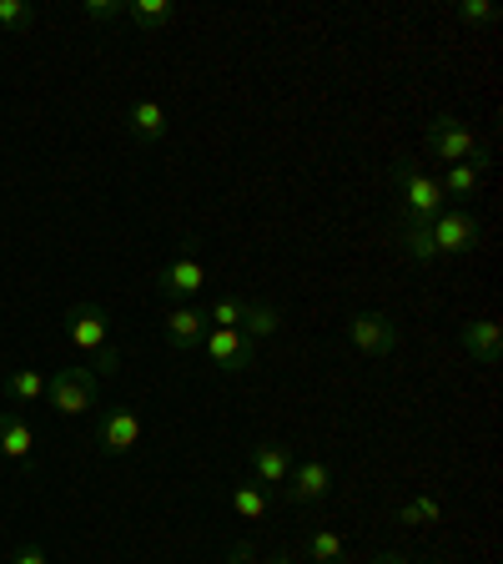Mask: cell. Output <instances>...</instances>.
Instances as JSON below:
<instances>
[{
	"label": "cell",
	"instance_id": "1",
	"mask_svg": "<svg viewBox=\"0 0 503 564\" xmlns=\"http://www.w3.org/2000/svg\"><path fill=\"white\" fill-rule=\"evenodd\" d=\"M423 141H428V152H434V162L444 166H489L493 152H489V141H479V131L469 127V121H458L453 111H438L434 121H428V131H423Z\"/></svg>",
	"mask_w": 503,
	"mask_h": 564
},
{
	"label": "cell",
	"instance_id": "18",
	"mask_svg": "<svg viewBox=\"0 0 503 564\" xmlns=\"http://www.w3.org/2000/svg\"><path fill=\"white\" fill-rule=\"evenodd\" d=\"M303 560L307 564H342L348 560V544H342V534H332V529H313L303 544Z\"/></svg>",
	"mask_w": 503,
	"mask_h": 564
},
{
	"label": "cell",
	"instance_id": "20",
	"mask_svg": "<svg viewBox=\"0 0 503 564\" xmlns=\"http://www.w3.org/2000/svg\"><path fill=\"white\" fill-rule=\"evenodd\" d=\"M237 333H247L252 343H258V338H272V333H282V307H272V303H247L242 328H237Z\"/></svg>",
	"mask_w": 503,
	"mask_h": 564
},
{
	"label": "cell",
	"instance_id": "4",
	"mask_svg": "<svg viewBox=\"0 0 503 564\" xmlns=\"http://www.w3.org/2000/svg\"><path fill=\"white\" fill-rule=\"evenodd\" d=\"M428 237H434V252L438 258H453V252H473L483 237V223L473 217L469 207H444L428 223Z\"/></svg>",
	"mask_w": 503,
	"mask_h": 564
},
{
	"label": "cell",
	"instance_id": "14",
	"mask_svg": "<svg viewBox=\"0 0 503 564\" xmlns=\"http://www.w3.org/2000/svg\"><path fill=\"white\" fill-rule=\"evenodd\" d=\"M0 454L11 464H31L35 454V434H31V419L21 409H0Z\"/></svg>",
	"mask_w": 503,
	"mask_h": 564
},
{
	"label": "cell",
	"instance_id": "26",
	"mask_svg": "<svg viewBox=\"0 0 503 564\" xmlns=\"http://www.w3.org/2000/svg\"><path fill=\"white\" fill-rule=\"evenodd\" d=\"M81 11H86V21L106 25V21H121V15H127V6H121V0H86Z\"/></svg>",
	"mask_w": 503,
	"mask_h": 564
},
{
	"label": "cell",
	"instance_id": "30",
	"mask_svg": "<svg viewBox=\"0 0 503 564\" xmlns=\"http://www.w3.org/2000/svg\"><path fill=\"white\" fill-rule=\"evenodd\" d=\"M413 564H448V560H413Z\"/></svg>",
	"mask_w": 503,
	"mask_h": 564
},
{
	"label": "cell",
	"instance_id": "23",
	"mask_svg": "<svg viewBox=\"0 0 503 564\" xmlns=\"http://www.w3.org/2000/svg\"><path fill=\"white\" fill-rule=\"evenodd\" d=\"M242 313H247L242 297H217V303L207 307V323H217V328H242Z\"/></svg>",
	"mask_w": 503,
	"mask_h": 564
},
{
	"label": "cell",
	"instance_id": "21",
	"mask_svg": "<svg viewBox=\"0 0 503 564\" xmlns=\"http://www.w3.org/2000/svg\"><path fill=\"white\" fill-rule=\"evenodd\" d=\"M272 499L262 484H232V514H242L247 524H258V519H267Z\"/></svg>",
	"mask_w": 503,
	"mask_h": 564
},
{
	"label": "cell",
	"instance_id": "9",
	"mask_svg": "<svg viewBox=\"0 0 503 564\" xmlns=\"http://www.w3.org/2000/svg\"><path fill=\"white\" fill-rule=\"evenodd\" d=\"M458 348L469 352L473 364H499V352H503V328H499V317H469L463 328H458Z\"/></svg>",
	"mask_w": 503,
	"mask_h": 564
},
{
	"label": "cell",
	"instance_id": "11",
	"mask_svg": "<svg viewBox=\"0 0 503 564\" xmlns=\"http://www.w3.org/2000/svg\"><path fill=\"white\" fill-rule=\"evenodd\" d=\"M328 494H332V469L322 458L293 464V474H287V499H293V505H322Z\"/></svg>",
	"mask_w": 503,
	"mask_h": 564
},
{
	"label": "cell",
	"instance_id": "17",
	"mask_svg": "<svg viewBox=\"0 0 503 564\" xmlns=\"http://www.w3.org/2000/svg\"><path fill=\"white\" fill-rule=\"evenodd\" d=\"M6 399L11 403H41L46 399V373H41V368H11V373H6Z\"/></svg>",
	"mask_w": 503,
	"mask_h": 564
},
{
	"label": "cell",
	"instance_id": "16",
	"mask_svg": "<svg viewBox=\"0 0 503 564\" xmlns=\"http://www.w3.org/2000/svg\"><path fill=\"white\" fill-rule=\"evenodd\" d=\"M127 21L136 25L141 35H162V31H172V25H176V6H172V0H131Z\"/></svg>",
	"mask_w": 503,
	"mask_h": 564
},
{
	"label": "cell",
	"instance_id": "27",
	"mask_svg": "<svg viewBox=\"0 0 503 564\" xmlns=\"http://www.w3.org/2000/svg\"><path fill=\"white\" fill-rule=\"evenodd\" d=\"M11 564H46V550H41V544H21V550L11 554Z\"/></svg>",
	"mask_w": 503,
	"mask_h": 564
},
{
	"label": "cell",
	"instance_id": "24",
	"mask_svg": "<svg viewBox=\"0 0 503 564\" xmlns=\"http://www.w3.org/2000/svg\"><path fill=\"white\" fill-rule=\"evenodd\" d=\"M35 11L25 0H0V31H31Z\"/></svg>",
	"mask_w": 503,
	"mask_h": 564
},
{
	"label": "cell",
	"instance_id": "25",
	"mask_svg": "<svg viewBox=\"0 0 503 564\" xmlns=\"http://www.w3.org/2000/svg\"><path fill=\"white\" fill-rule=\"evenodd\" d=\"M458 21L463 25H493L499 21V6H493V0H458Z\"/></svg>",
	"mask_w": 503,
	"mask_h": 564
},
{
	"label": "cell",
	"instance_id": "19",
	"mask_svg": "<svg viewBox=\"0 0 503 564\" xmlns=\"http://www.w3.org/2000/svg\"><path fill=\"white\" fill-rule=\"evenodd\" d=\"M483 172L489 166H473V162H463V166H444V197H453V202H469L473 192H479V182H483Z\"/></svg>",
	"mask_w": 503,
	"mask_h": 564
},
{
	"label": "cell",
	"instance_id": "15",
	"mask_svg": "<svg viewBox=\"0 0 503 564\" xmlns=\"http://www.w3.org/2000/svg\"><path fill=\"white\" fill-rule=\"evenodd\" d=\"M127 127H131V137H136L141 147H156V141H166L172 121H166V106H162V101H152V96H141V101H131Z\"/></svg>",
	"mask_w": 503,
	"mask_h": 564
},
{
	"label": "cell",
	"instance_id": "10",
	"mask_svg": "<svg viewBox=\"0 0 503 564\" xmlns=\"http://www.w3.org/2000/svg\"><path fill=\"white\" fill-rule=\"evenodd\" d=\"M162 333H166V348L172 352H192L201 343V333H207V313L192 303H176V307H166Z\"/></svg>",
	"mask_w": 503,
	"mask_h": 564
},
{
	"label": "cell",
	"instance_id": "3",
	"mask_svg": "<svg viewBox=\"0 0 503 564\" xmlns=\"http://www.w3.org/2000/svg\"><path fill=\"white\" fill-rule=\"evenodd\" d=\"M393 187H398V197H403V223H434L438 212L448 207V197H444V187H438L428 172H418L413 162H393Z\"/></svg>",
	"mask_w": 503,
	"mask_h": 564
},
{
	"label": "cell",
	"instance_id": "12",
	"mask_svg": "<svg viewBox=\"0 0 503 564\" xmlns=\"http://www.w3.org/2000/svg\"><path fill=\"white\" fill-rule=\"evenodd\" d=\"M293 474V444H277V438H262L252 444V484H287Z\"/></svg>",
	"mask_w": 503,
	"mask_h": 564
},
{
	"label": "cell",
	"instance_id": "8",
	"mask_svg": "<svg viewBox=\"0 0 503 564\" xmlns=\"http://www.w3.org/2000/svg\"><path fill=\"white\" fill-rule=\"evenodd\" d=\"M141 434H146L141 413H131V409H101L96 413V448H101L106 458H127L131 448L141 444Z\"/></svg>",
	"mask_w": 503,
	"mask_h": 564
},
{
	"label": "cell",
	"instance_id": "29",
	"mask_svg": "<svg viewBox=\"0 0 503 564\" xmlns=\"http://www.w3.org/2000/svg\"><path fill=\"white\" fill-rule=\"evenodd\" d=\"M267 564H297V554H287V550H277V554H267Z\"/></svg>",
	"mask_w": 503,
	"mask_h": 564
},
{
	"label": "cell",
	"instance_id": "22",
	"mask_svg": "<svg viewBox=\"0 0 503 564\" xmlns=\"http://www.w3.org/2000/svg\"><path fill=\"white\" fill-rule=\"evenodd\" d=\"M444 519V505H438L434 494H418V499H408V505L398 509V524H408V529H428V524H438Z\"/></svg>",
	"mask_w": 503,
	"mask_h": 564
},
{
	"label": "cell",
	"instance_id": "7",
	"mask_svg": "<svg viewBox=\"0 0 503 564\" xmlns=\"http://www.w3.org/2000/svg\"><path fill=\"white\" fill-rule=\"evenodd\" d=\"M201 348H207L211 368H222V373H252L258 368V343L237 328H207Z\"/></svg>",
	"mask_w": 503,
	"mask_h": 564
},
{
	"label": "cell",
	"instance_id": "28",
	"mask_svg": "<svg viewBox=\"0 0 503 564\" xmlns=\"http://www.w3.org/2000/svg\"><path fill=\"white\" fill-rule=\"evenodd\" d=\"M363 564H413V560L398 554V550H387V554H373V560H363Z\"/></svg>",
	"mask_w": 503,
	"mask_h": 564
},
{
	"label": "cell",
	"instance_id": "2",
	"mask_svg": "<svg viewBox=\"0 0 503 564\" xmlns=\"http://www.w3.org/2000/svg\"><path fill=\"white\" fill-rule=\"evenodd\" d=\"M46 403L56 419H81V413H91L96 403H101V378L86 364L61 368V373L46 378Z\"/></svg>",
	"mask_w": 503,
	"mask_h": 564
},
{
	"label": "cell",
	"instance_id": "5",
	"mask_svg": "<svg viewBox=\"0 0 503 564\" xmlns=\"http://www.w3.org/2000/svg\"><path fill=\"white\" fill-rule=\"evenodd\" d=\"M66 338H70V348L86 352V358L117 348V343H111V313L96 303H70L66 307Z\"/></svg>",
	"mask_w": 503,
	"mask_h": 564
},
{
	"label": "cell",
	"instance_id": "6",
	"mask_svg": "<svg viewBox=\"0 0 503 564\" xmlns=\"http://www.w3.org/2000/svg\"><path fill=\"white\" fill-rule=\"evenodd\" d=\"M348 343L363 352V358H378V364H383V358L398 352L403 338H398V323H393L387 313H352L348 317Z\"/></svg>",
	"mask_w": 503,
	"mask_h": 564
},
{
	"label": "cell",
	"instance_id": "13",
	"mask_svg": "<svg viewBox=\"0 0 503 564\" xmlns=\"http://www.w3.org/2000/svg\"><path fill=\"white\" fill-rule=\"evenodd\" d=\"M156 282H162L166 297H197L201 288H207V268H201L192 252H182V258H172L162 272H156Z\"/></svg>",
	"mask_w": 503,
	"mask_h": 564
}]
</instances>
